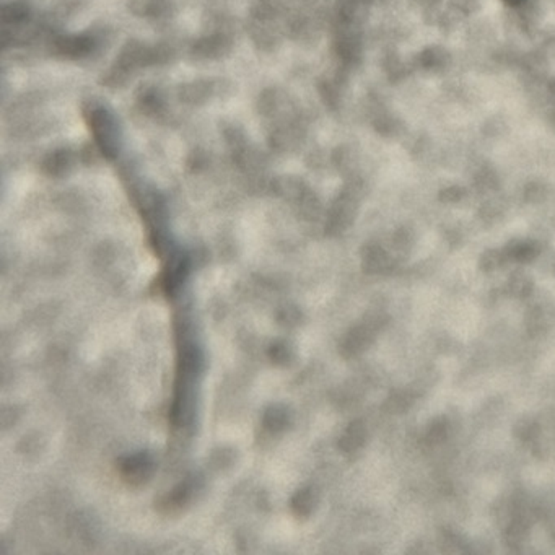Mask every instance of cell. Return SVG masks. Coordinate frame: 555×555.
<instances>
[{"instance_id": "cell-1", "label": "cell", "mask_w": 555, "mask_h": 555, "mask_svg": "<svg viewBox=\"0 0 555 555\" xmlns=\"http://www.w3.org/2000/svg\"><path fill=\"white\" fill-rule=\"evenodd\" d=\"M83 116H85L93 139L102 149L104 158L114 160L121 149V129L118 119L104 104L97 102H90L83 106Z\"/></svg>"}, {"instance_id": "cell-2", "label": "cell", "mask_w": 555, "mask_h": 555, "mask_svg": "<svg viewBox=\"0 0 555 555\" xmlns=\"http://www.w3.org/2000/svg\"><path fill=\"white\" fill-rule=\"evenodd\" d=\"M99 39L93 33L54 35L49 38V52L62 59H83L98 49Z\"/></svg>"}, {"instance_id": "cell-3", "label": "cell", "mask_w": 555, "mask_h": 555, "mask_svg": "<svg viewBox=\"0 0 555 555\" xmlns=\"http://www.w3.org/2000/svg\"><path fill=\"white\" fill-rule=\"evenodd\" d=\"M230 92V83L224 78H199L178 88L179 102L188 106H200L212 98Z\"/></svg>"}, {"instance_id": "cell-4", "label": "cell", "mask_w": 555, "mask_h": 555, "mask_svg": "<svg viewBox=\"0 0 555 555\" xmlns=\"http://www.w3.org/2000/svg\"><path fill=\"white\" fill-rule=\"evenodd\" d=\"M231 47L233 41L226 31H214L194 41L191 54L197 61H216L228 54Z\"/></svg>"}, {"instance_id": "cell-5", "label": "cell", "mask_w": 555, "mask_h": 555, "mask_svg": "<svg viewBox=\"0 0 555 555\" xmlns=\"http://www.w3.org/2000/svg\"><path fill=\"white\" fill-rule=\"evenodd\" d=\"M114 64L134 75L139 68L150 67V46L144 44L139 39L128 41V43L121 47Z\"/></svg>"}, {"instance_id": "cell-6", "label": "cell", "mask_w": 555, "mask_h": 555, "mask_svg": "<svg viewBox=\"0 0 555 555\" xmlns=\"http://www.w3.org/2000/svg\"><path fill=\"white\" fill-rule=\"evenodd\" d=\"M303 135L305 130L301 128L300 121L290 118L288 121L280 123L277 128L271 132L269 144L277 152H290L300 145V142L303 140Z\"/></svg>"}, {"instance_id": "cell-7", "label": "cell", "mask_w": 555, "mask_h": 555, "mask_svg": "<svg viewBox=\"0 0 555 555\" xmlns=\"http://www.w3.org/2000/svg\"><path fill=\"white\" fill-rule=\"evenodd\" d=\"M248 35L259 51L271 52L276 49L280 43L279 28L274 22H257V20L250 18V23L246 26Z\"/></svg>"}, {"instance_id": "cell-8", "label": "cell", "mask_w": 555, "mask_h": 555, "mask_svg": "<svg viewBox=\"0 0 555 555\" xmlns=\"http://www.w3.org/2000/svg\"><path fill=\"white\" fill-rule=\"evenodd\" d=\"M129 10L135 17L166 20L174 13L173 0H129Z\"/></svg>"}, {"instance_id": "cell-9", "label": "cell", "mask_w": 555, "mask_h": 555, "mask_svg": "<svg viewBox=\"0 0 555 555\" xmlns=\"http://www.w3.org/2000/svg\"><path fill=\"white\" fill-rule=\"evenodd\" d=\"M73 161H75L73 152L71 149H66V147H61V149L47 153L43 163H41V168H43L47 176L62 178L72 170Z\"/></svg>"}, {"instance_id": "cell-10", "label": "cell", "mask_w": 555, "mask_h": 555, "mask_svg": "<svg viewBox=\"0 0 555 555\" xmlns=\"http://www.w3.org/2000/svg\"><path fill=\"white\" fill-rule=\"evenodd\" d=\"M137 106L149 118H163L166 113V102L163 93L155 87H142L137 92Z\"/></svg>"}, {"instance_id": "cell-11", "label": "cell", "mask_w": 555, "mask_h": 555, "mask_svg": "<svg viewBox=\"0 0 555 555\" xmlns=\"http://www.w3.org/2000/svg\"><path fill=\"white\" fill-rule=\"evenodd\" d=\"M257 113L262 118H277V116L287 113V97L277 88H267L259 94L257 98Z\"/></svg>"}, {"instance_id": "cell-12", "label": "cell", "mask_w": 555, "mask_h": 555, "mask_svg": "<svg viewBox=\"0 0 555 555\" xmlns=\"http://www.w3.org/2000/svg\"><path fill=\"white\" fill-rule=\"evenodd\" d=\"M30 15L31 7L26 0H12V2H7L2 7V12H0L2 22L7 26L23 25L30 20Z\"/></svg>"}, {"instance_id": "cell-13", "label": "cell", "mask_w": 555, "mask_h": 555, "mask_svg": "<svg viewBox=\"0 0 555 555\" xmlns=\"http://www.w3.org/2000/svg\"><path fill=\"white\" fill-rule=\"evenodd\" d=\"M282 12L283 5L280 0H256L250 8V18L257 22H276Z\"/></svg>"}, {"instance_id": "cell-14", "label": "cell", "mask_w": 555, "mask_h": 555, "mask_svg": "<svg viewBox=\"0 0 555 555\" xmlns=\"http://www.w3.org/2000/svg\"><path fill=\"white\" fill-rule=\"evenodd\" d=\"M363 266L372 274H384L394 267V259L382 248H372L365 252Z\"/></svg>"}, {"instance_id": "cell-15", "label": "cell", "mask_w": 555, "mask_h": 555, "mask_svg": "<svg viewBox=\"0 0 555 555\" xmlns=\"http://www.w3.org/2000/svg\"><path fill=\"white\" fill-rule=\"evenodd\" d=\"M221 135L228 145V149L231 152V157L241 155L243 152L250 149V142H248L245 132H243L238 126L235 124H225L224 129H221Z\"/></svg>"}, {"instance_id": "cell-16", "label": "cell", "mask_w": 555, "mask_h": 555, "mask_svg": "<svg viewBox=\"0 0 555 555\" xmlns=\"http://www.w3.org/2000/svg\"><path fill=\"white\" fill-rule=\"evenodd\" d=\"M508 261L516 262H531L539 255V246L534 241H516L505 250Z\"/></svg>"}, {"instance_id": "cell-17", "label": "cell", "mask_w": 555, "mask_h": 555, "mask_svg": "<svg viewBox=\"0 0 555 555\" xmlns=\"http://www.w3.org/2000/svg\"><path fill=\"white\" fill-rule=\"evenodd\" d=\"M448 433H449V424L445 417H437V419H433L428 427L425 428V433H424V443L428 446H438L441 445L443 441L448 438Z\"/></svg>"}, {"instance_id": "cell-18", "label": "cell", "mask_w": 555, "mask_h": 555, "mask_svg": "<svg viewBox=\"0 0 555 555\" xmlns=\"http://www.w3.org/2000/svg\"><path fill=\"white\" fill-rule=\"evenodd\" d=\"M508 293L515 298H527L534 290L532 279L525 272H515L508 279Z\"/></svg>"}, {"instance_id": "cell-19", "label": "cell", "mask_w": 555, "mask_h": 555, "mask_svg": "<svg viewBox=\"0 0 555 555\" xmlns=\"http://www.w3.org/2000/svg\"><path fill=\"white\" fill-rule=\"evenodd\" d=\"M508 261V256H506L505 250H489L485 251L482 256L479 259V269L484 274H494L505 266V262Z\"/></svg>"}, {"instance_id": "cell-20", "label": "cell", "mask_w": 555, "mask_h": 555, "mask_svg": "<svg viewBox=\"0 0 555 555\" xmlns=\"http://www.w3.org/2000/svg\"><path fill=\"white\" fill-rule=\"evenodd\" d=\"M527 534H530V525H527L523 518H515L508 525V527H506L505 539L506 542H508V546L518 547L526 541Z\"/></svg>"}, {"instance_id": "cell-21", "label": "cell", "mask_w": 555, "mask_h": 555, "mask_svg": "<svg viewBox=\"0 0 555 555\" xmlns=\"http://www.w3.org/2000/svg\"><path fill=\"white\" fill-rule=\"evenodd\" d=\"M130 78H132V73L124 71V68H121L119 66L113 64L106 72L103 73L99 83L108 88H123V87L128 85Z\"/></svg>"}, {"instance_id": "cell-22", "label": "cell", "mask_w": 555, "mask_h": 555, "mask_svg": "<svg viewBox=\"0 0 555 555\" xmlns=\"http://www.w3.org/2000/svg\"><path fill=\"white\" fill-rule=\"evenodd\" d=\"M412 404H414V396L410 391H396L386 401V409L391 414H404L405 410H409Z\"/></svg>"}, {"instance_id": "cell-23", "label": "cell", "mask_w": 555, "mask_h": 555, "mask_svg": "<svg viewBox=\"0 0 555 555\" xmlns=\"http://www.w3.org/2000/svg\"><path fill=\"white\" fill-rule=\"evenodd\" d=\"M539 432H541V428H539V424L536 420L532 419H521L518 420L515 424V428H513V433H515V437L518 440L525 441V443H531L536 440L539 437Z\"/></svg>"}, {"instance_id": "cell-24", "label": "cell", "mask_w": 555, "mask_h": 555, "mask_svg": "<svg viewBox=\"0 0 555 555\" xmlns=\"http://www.w3.org/2000/svg\"><path fill=\"white\" fill-rule=\"evenodd\" d=\"M365 441V427L362 422H355L348 427V430L346 435L342 438L341 446L346 449V451H353V449L360 448Z\"/></svg>"}, {"instance_id": "cell-25", "label": "cell", "mask_w": 555, "mask_h": 555, "mask_svg": "<svg viewBox=\"0 0 555 555\" xmlns=\"http://www.w3.org/2000/svg\"><path fill=\"white\" fill-rule=\"evenodd\" d=\"M174 59V49L168 43H158L150 46V67L166 66Z\"/></svg>"}, {"instance_id": "cell-26", "label": "cell", "mask_w": 555, "mask_h": 555, "mask_svg": "<svg viewBox=\"0 0 555 555\" xmlns=\"http://www.w3.org/2000/svg\"><path fill=\"white\" fill-rule=\"evenodd\" d=\"M83 4H85V0H61L54 8L52 20H66L67 17H71L73 12L80 10Z\"/></svg>"}, {"instance_id": "cell-27", "label": "cell", "mask_w": 555, "mask_h": 555, "mask_svg": "<svg viewBox=\"0 0 555 555\" xmlns=\"http://www.w3.org/2000/svg\"><path fill=\"white\" fill-rule=\"evenodd\" d=\"M80 157L87 165H93V163L98 160V157L104 158L102 149L97 145V142H93V144H85V147L80 150Z\"/></svg>"}, {"instance_id": "cell-28", "label": "cell", "mask_w": 555, "mask_h": 555, "mask_svg": "<svg viewBox=\"0 0 555 555\" xmlns=\"http://www.w3.org/2000/svg\"><path fill=\"white\" fill-rule=\"evenodd\" d=\"M205 163H207V155H205L204 150H200V149L193 150V153L188 158V166L191 168L193 171L202 170V168L205 166Z\"/></svg>"}, {"instance_id": "cell-29", "label": "cell", "mask_w": 555, "mask_h": 555, "mask_svg": "<svg viewBox=\"0 0 555 555\" xmlns=\"http://www.w3.org/2000/svg\"><path fill=\"white\" fill-rule=\"evenodd\" d=\"M554 274H555V264H554Z\"/></svg>"}]
</instances>
